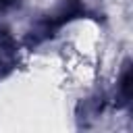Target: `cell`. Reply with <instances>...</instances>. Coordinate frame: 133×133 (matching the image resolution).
I'll return each instance as SVG.
<instances>
[{
	"instance_id": "obj_1",
	"label": "cell",
	"mask_w": 133,
	"mask_h": 133,
	"mask_svg": "<svg viewBox=\"0 0 133 133\" xmlns=\"http://www.w3.org/2000/svg\"><path fill=\"white\" fill-rule=\"evenodd\" d=\"M15 58V44L6 33H0V66L12 64Z\"/></svg>"
},
{
	"instance_id": "obj_2",
	"label": "cell",
	"mask_w": 133,
	"mask_h": 133,
	"mask_svg": "<svg viewBox=\"0 0 133 133\" xmlns=\"http://www.w3.org/2000/svg\"><path fill=\"white\" fill-rule=\"evenodd\" d=\"M121 94H123L125 100L133 102V64L125 71V75L121 79Z\"/></svg>"
},
{
	"instance_id": "obj_3",
	"label": "cell",
	"mask_w": 133,
	"mask_h": 133,
	"mask_svg": "<svg viewBox=\"0 0 133 133\" xmlns=\"http://www.w3.org/2000/svg\"><path fill=\"white\" fill-rule=\"evenodd\" d=\"M12 2H15V0H0V10H2V8H6V6H10Z\"/></svg>"
}]
</instances>
